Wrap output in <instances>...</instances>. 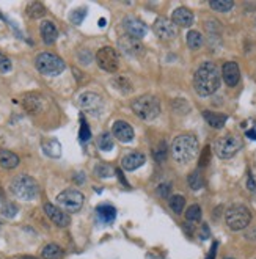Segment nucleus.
I'll use <instances>...</instances> for the list:
<instances>
[{
    "label": "nucleus",
    "mask_w": 256,
    "mask_h": 259,
    "mask_svg": "<svg viewBox=\"0 0 256 259\" xmlns=\"http://www.w3.org/2000/svg\"><path fill=\"white\" fill-rule=\"evenodd\" d=\"M194 88L201 98L212 96L220 88V72L212 61H205L200 64L194 76Z\"/></svg>",
    "instance_id": "nucleus-1"
},
{
    "label": "nucleus",
    "mask_w": 256,
    "mask_h": 259,
    "mask_svg": "<svg viewBox=\"0 0 256 259\" xmlns=\"http://www.w3.org/2000/svg\"><path fill=\"white\" fill-rule=\"evenodd\" d=\"M198 154V140L192 134L178 135L171 143V157L175 162L186 165L190 163Z\"/></svg>",
    "instance_id": "nucleus-2"
},
{
    "label": "nucleus",
    "mask_w": 256,
    "mask_h": 259,
    "mask_svg": "<svg viewBox=\"0 0 256 259\" xmlns=\"http://www.w3.org/2000/svg\"><path fill=\"white\" fill-rule=\"evenodd\" d=\"M131 108L143 121H153V119H156L160 115V103L159 99L153 95H143L134 99Z\"/></svg>",
    "instance_id": "nucleus-3"
},
{
    "label": "nucleus",
    "mask_w": 256,
    "mask_h": 259,
    "mask_svg": "<svg viewBox=\"0 0 256 259\" xmlns=\"http://www.w3.org/2000/svg\"><path fill=\"white\" fill-rule=\"evenodd\" d=\"M10 190L17 200L32 201V200H35L36 197H38L40 186L32 176H29V174H19V176H16L11 181Z\"/></svg>",
    "instance_id": "nucleus-4"
},
{
    "label": "nucleus",
    "mask_w": 256,
    "mask_h": 259,
    "mask_svg": "<svg viewBox=\"0 0 256 259\" xmlns=\"http://www.w3.org/2000/svg\"><path fill=\"white\" fill-rule=\"evenodd\" d=\"M35 66L38 69L43 76L48 77H57L65 71L66 64L63 61L58 55L51 53V52H43L40 55H36L35 58Z\"/></svg>",
    "instance_id": "nucleus-5"
},
{
    "label": "nucleus",
    "mask_w": 256,
    "mask_h": 259,
    "mask_svg": "<svg viewBox=\"0 0 256 259\" xmlns=\"http://www.w3.org/2000/svg\"><path fill=\"white\" fill-rule=\"evenodd\" d=\"M226 225L233 231H242L250 225L252 212L242 205H234L226 210L225 214Z\"/></svg>",
    "instance_id": "nucleus-6"
},
{
    "label": "nucleus",
    "mask_w": 256,
    "mask_h": 259,
    "mask_svg": "<svg viewBox=\"0 0 256 259\" xmlns=\"http://www.w3.org/2000/svg\"><path fill=\"white\" fill-rule=\"evenodd\" d=\"M242 150V140L237 135H225L217 138L214 143V153L218 159H231Z\"/></svg>",
    "instance_id": "nucleus-7"
},
{
    "label": "nucleus",
    "mask_w": 256,
    "mask_h": 259,
    "mask_svg": "<svg viewBox=\"0 0 256 259\" xmlns=\"http://www.w3.org/2000/svg\"><path fill=\"white\" fill-rule=\"evenodd\" d=\"M55 201L58 203V206L65 212L74 214V212H79L82 209V206H84L85 197H84V193L76 190V189H66L61 193H58Z\"/></svg>",
    "instance_id": "nucleus-8"
},
{
    "label": "nucleus",
    "mask_w": 256,
    "mask_h": 259,
    "mask_svg": "<svg viewBox=\"0 0 256 259\" xmlns=\"http://www.w3.org/2000/svg\"><path fill=\"white\" fill-rule=\"evenodd\" d=\"M96 63L98 66L105 71V72H115L120 66V57H118V52L113 48H101L96 52Z\"/></svg>",
    "instance_id": "nucleus-9"
},
{
    "label": "nucleus",
    "mask_w": 256,
    "mask_h": 259,
    "mask_svg": "<svg viewBox=\"0 0 256 259\" xmlns=\"http://www.w3.org/2000/svg\"><path fill=\"white\" fill-rule=\"evenodd\" d=\"M79 105L82 110H85L87 113L98 116L104 108V101L99 95L87 91V93H82L79 96Z\"/></svg>",
    "instance_id": "nucleus-10"
},
{
    "label": "nucleus",
    "mask_w": 256,
    "mask_h": 259,
    "mask_svg": "<svg viewBox=\"0 0 256 259\" xmlns=\"http://www.w3.org/2000/svg\"><path fill=\"white\" fill-rule=\"evenodd\" d=\"M153 29H154V33H156L162 41H171L175 40L178 35L176 25L173 24V21L168 19V17H159V19H156Z\"/></svg>",
    "instance_id": "nucleus-11"
},
{
    "label": "nucleus",
    "mask_w": 256,
    "mask_h": 259,
    "mask_svg": "<svg viewBox=\"0 0 256 259\" xmlns=\"http://www.w3.org/2000/svg\"><path fill=\"white\" fill-rule=\"evenodd\" d=\"M123 29L127 35L132 36V38H135V40H142L143 36L146 35V32H148L146 25L139 19V17H134V16L124 17L123 19Z\"/></svg>",
    "instance_id": "nucleus-12"
},
{
    "label": "nucleus",
    "mask_w": 256,
    "mask_h": 259,
    "mask_svg": "<svg viewBox=\"0 0 256 259\" xmlns=\"http://www.w3.org/2000/svg\"><path fill=\"white\" fill-rule=\"evenodd\" d=\"M44 212H46V215H48V218L52 221V223L60 226V228H66L71 223V218H69V215L66 214V212L58 206L51 205V203L44 205Z\"/></svg>",
    "instance_id": "nucleus-13"
},
{
    "label": "nucleus",
    "mask_w": 256,
    "mask_h": 259,
    "mask_svg": "<svg viewBox=\"0 0 256 259\" xmlns=\"http://www.w3.org/2000/svg\"><path fill=\"white\" fill-rule=\"evenodd\" d=\"M118 46H120V49L126 55H131V57H139V55L145 52V48L142 46L140 40H135L129 35H123L120 41H118Z\"/></svg>",
    "instance_id": "nucleus-14"
},
{
    "label": "nucleus",
    "mask_w": 256,
    "mask_h": 259,
    "mask_svg": "<svg viewBox=\"0 0 256 259\" xmlns=\"http://www.w3.org/2000/svg\"><path fill=\"white\" fill-rule=\"evenodd\" d=\"M222 77L228 87H236L241 80V69L234 61H226L222 68Z\"/></svg>",
    "instance_id": "nucleus-15"
},
{
    "label": "nucleus",
    "mask_w": 256,
    "mask_h": 259,
    "mask_svg": "<svg viewBox=\"0 0 256 259\" xmlns=\"http://www.w3.org/2000/svg\"><path fill=\"white\" fill-rule=\"evenodd\" d=\"M21 104H22V107H24V110L27 113L36 115L43 110V98L40 95H36V93H27V95L22 96Z\"/></svg>",
    "instance_id": "nucleus-16"
},
{
    "label": "nucleus",
    "mask_w": 256,
    "mask_h": 259,
    "mask_svg": "<svg viewBox=\"0 0 256 259\" xmlns=\"http://www.w3.org/2000/svg\"><path fill=\"white\" fill-rule=\"evenodd\" d=\"M112 132L115 135V138H118L120 142L123 143H129L132 138H134V129L132 126L127 123V121H115L113 127H112Z\"/></svg>",
    "instance_id": "nucleus-17"
},
{
    "label": "nucleus",
    "mask_w": 256,
    "mask_h": 259,
    "mask_svg": "<svg viewBox=\"0 0 256 259\" xmlns=\"http://www.w3.org/2000/svg\"><path fill=\"white\" fill-rule=\"evenodd\" d=\"M40 33H41L43 43L46 46H52L58 38V30L52 21H43L40 24Z\"/></svg>",
    "instance_id": "nucleus-18"
},
{
    "label": "nucleus",
    "mask_w": 256,
    "mask_h": 259,
    "mask_svg": "<svg viewBox=\"0 0 256 259\" xmlns=\"http://www.w3.org/2000/svg\"><path fill=\"white\" fill-rule=\"evenodd\" d=\"M171 21H173V24L179 25V27H190L192 24H194V13H192L189 8L179 6L173 11Z\"/></svg>",
    "instance_id": "nucleus-19"
},
{
    "label": "nucleus",
    "mask_w": 256,
    "mask_h": 259,
    "mask_svg": "<svg viewBox=\"0 0 256 259\" xmlns=\"http://www.w3.org/2000/svg\"><path fill=\"white\" fill-rule=\"evenodd\" d=\"M145 162H146L145 154H142V153H131V154H127L124 157L121 165H123V168L126 171H134V170H139Z\"/></svg>",
    "instance_id": "nucleus-20"
},
{
    "label": "nucleus",
    "mask_w": 256,
    "mask_h": 259,
    "mask_svg": "<svg viewBox=\"0 0 256 259\" xmlns=\"http://www.w3.org/2000/svg\"><path fill=\"white\" fill-rule=\"evenodd\" d=\"M203 118L206 119V123L214 127V129H222L226 124L228 116L223 113H215V112H209V110H205L203 112Z\"/></svg>",
    "instance_id": "nucleus-21"
},
{
    "label": "nucleus",
    "mask_w": 256,
    "mask_h": 259,
    "mask_svg": "<svg viewBox=\"0 0 256 259\" xmlns=\"http://www.w3.org/2000/svg\"><path fill=\"white\" fill-rule=\"evenodd\" d=\"M19 165V157H17L14 153L8 151V150H2L0 151V166L5 170H13Z\"/></svg>",
    "instance_id": "nucleus-22"
},
{
    "label": "nucleus",
    "mask_w": 256,
    "mask_h": 259,
    "mask_svg": "<svg viewBox=\"0 0 256 259\" xmlns=\"http://www.w3.org/2000/svg\"><path fill=\"white\" fill-rule=\"evenodd\" d=\"M110 83H112V87H113L116 91H120L121 95H129L131 91L134 90L131 80L127 79V77H124V76H116V77H113Z\"/></svg>",
    "instance_id": "nucleus-23"
},
{
    "label": "nucleus",
    "mask_w": 256,
    "mask_h": 259,
    "mask_svg": "<svg viewBox=\"0 0 256 259\" xmlns=\"http://www.w3.org/2000/svg\"><path fill=\"white\" fill-rule=\"evenodd\" d=\"M63 253H65L63 252V248L58 247L57 244H48L41 250V256L44 259H61Z\"/></svg>",
    "instance_id": "nucleus-24"
},
{
    "label": "nucleus",
    "mask_w": 256,
    "mask_h": 259,
    "mask_svg": "<svg viewBox=\"0 0 256 259\" xmlns=\"http://www.w3.org/2000/svg\"><path fill=\"white\" fill-rule=\"evenodd\" d=\"M96 212H98V217H99L101 220H102L104 223H110V221H113L115 217H116L115 207H113V206H108V205L99 206V207L96 209Z\"/></svg>",
    "instance_id": "nucleus-25"
},
{
    "label": "nucleus",
    "mask_w": 256,
    "mask_h": 259,
    "mask_svg": "<svg viewBox=\"0 0 256 259\" xmlns=\"http://www.w3.org/2000/svg\"><path fill=\"white\" fill-rule=\"evenodd\" d=\"M187 46L192 49V51H198L201 46L205 44V38H203V35H201L200 32L197 30H190L187 33Z\"/></svg>",
    "instance_id": "nucleus-26"
},
{
    "label": "nucleus",
    "mask_w": 256,
    "mask_h": 259,
    "mask_svg": "<svg viewBox=\"0 0 256 259\" xmlns=\"http://www.w3.org/2000/svg\"><path fill=\"white\" fill-rule=\"evenodd\" d=\"M27 16L30 19H41L43 16H46V6L40 2H32L27 5Z\"/></svg>",
    "instance_id": "nucleus-27"
},
{
    "label": "nucleus",
    "mask_w": 256,
    "mask_h": 259,
    "mask_svg": "<svg viewBox=\"0 0 256 259\" xmlns=\"http://www.w3.org/2000/svg\"><path fill=\"white\" fill-rule=\"evenodd\" d=\"M209 6L217 13H228L234 6V3L231 2V0H211V2H209Z\"/></svg>",
    "instance_id": "nucleus-28"
},
{
    "label": "nucleus",
    "mask_w": 256,
    "mask_h": 259,
    "mask_svg": "<svg viewBox=\"0 0 256 259\" xmlns=\"http://www.w3.org/2000/svg\"><path fill=\"white\" fill-rule=\"evenodd\" d=\"M167 155H168V148L165 145V142H160L157 146H154V150H153V157H154V160L162 163V162H165L167 160Z\"/></svg>",
    "instance_id": "nucleus-29"
},
{
    "label": "nucleus",
    "mask_w": 256,
    "mask_h": 259,
    "mask_svg": "<svg viewBox=\"0 0 256 259\" xmlns=\"http://www.w3.org/2000/svg\"><path fill=\"white\" fill-rule=\"evenodd\" d=\"M43 150L51 157H60V154H61V146L57 140H53V138L43 145Z\"/></svg>",
    "instance_id": "nucleus-30"
},
{
    "label": "nucleus",
    "mask_w": 256,
    "mask_h": 259,
    "mask_svg": "<svg viewBox=\"0 0 256 259\" xmlns=\"http://www.w3.org/2000/svg\"><path fill=\"white\" fill-rule=\"evenodd\" d=\"M168 205H170L171 210L175 212V214H181V212L184 210V206H186V198L182 195H173L168 201Z\"/></svg>",
    "instance_id": "nucleus-31"
},
{
    "label": "nucleus",
    "mask_w": 256,
    "mask_h": 259,
    "mask_svg": "<svg viewBox=\"0 0 256 259\" xmlns=\"http://www.w3.org/2000/svg\"><path fill=\"white\" fill-rule=\"evenodd\" d=\"M98 146H99L101 151H110L112 148H113V138H112V135L108 134V132L101 134L99 138H98Z\"/></svg>",
    "instance_id": "nucleus-32"
},
{
    "label": "nucleus",
    "mask_w": 256,
    "mask_h": 259,
    "mask_svg": "<svg viewBox=\"0 0 256 259\" xmlns=\"http://www.w3.org/2000/svg\"><path fill=\"white\" fill-rule=\"evenodd\" d=\"M189 186L192 190H200L201 187H203V178H201V174L198 170L192 171L190 176H189Z\"/></svg>",
    "instance_id": "nucleus-33"
},
{
    "label": "nucleus",
    "mask_w": 256,
    "mask_h": 259,
    "mask_svg": "<svg viewBox=\"0 0 256 259\" xmlns=\"http://www.w3.org/2000/svg\"><path fill=\"white\" fill-rule=\"evenodd\" d=\"M186 218L189 221H200L201 220V207L198 205H192L186 210Z\"/></svg>",
    "instance_id": "nucleus-34"
},
{
    "label": "nucleus",
    "mask_w": 256,
    "mask_h": 259,
    "mask_svg": "<svg viewBox=\"0 0 256 259\" xmlns=\"http://www.w3.org/2000/svg\"><path fill=\"white\" fill-rule=\"evenodd\" d=\"M95 173L98 174L99 178H110L112 173H113V170H112L108 165H105V163H99V165H96Z\"/></svg>",
    "instance_id": "nucleus-35"
},
{
    "label": "nucleus",
    "mask_w": 256,
    "mask_h": 259,
    "mask_svg": "<svg viewBox=\"0 0 256 259\" xmlns=\"http://www.w3.org/2000/svg\"><path fill=\"white\" fill-rule=\"evenodd\" d=\"M2 214L6 218H13L17 214V206L13 205V203H5V205L2 206Z\"/></svg>",
    "instance_id": "nucleus-36"
},
{
    "label": "nucleus",
    "mask_w": 256,
    "mask_h": 259,
    "mask_svg": "<svg viewBox=\"0 0 256 259\" xmlns=\"http://www.w3.org/2000/svg\"><path fill=\"white\" fill-rule=\"evenodd\" d=\"M79 138L82 143H87L90 138H91V132H90V127L85 123V119H82V126H80V132H79Z\"/></svg>",
    "instance_id": "nucleus-37"
},
{
    "label": "nucleus",
    "mask_w": 256,
    "mask_h": 259,
    "mask_svg": "<svg viewBox=\"0 0 256 259\" xmlns=\"http://www.w3.org/2000/svg\"><path fill=\"white\" fill-rule=\"evenodd\" d=\"M209 160H211V146H205L203 148V151H201V155H200V166H206L209 163Z\"/></svg>",
    "instance_id": "nucleus-38"
},
{
    "label": "nucleus",
    "mask_w": 256,
    "mask_h": 259,
    "mask_svg": "<svg viewBox=\"0 0 256 259\" xmlns=\"http://www.w3.org/2000/svg\"><path fill=\"white\" fill-rule=\"evenodd\" d=\"M11 69V60L0 52V72H8Z\"/></svg>",
    "instance_id": "nucleus-39"
},
{
    "label": "nucleus",
    "mask_w": 256,
    "mask_h": 259,
    "mask_svg": "<svg viewBox=\"0 0 256 259\" xmlns=\"http://www.w3.org/2000/svg\"><path fill=\"white\" fill-rule=\"evenodd\" d=\"M84 17H85V10H84V8H82V10H76L74 13H71L69 19H71V22H72V24L79 25L82 21H84Z\"/></svg>",
    "instance_id": "nucleus-40"
},
{
    "label": "nucleus",
    "mask_w": 256,
    "mask_h": 259,
    "mask_svg": "<svg viewBox=\"0 0 256 259\" xmlns=\"http://www.w3.org/2000/svg\"><path fill=\"white\" fill-rule=\"evenodd\" d=\"M170 192H171V184H168V182H163L157 187V195L162 198H168Z\"/></svg>",
    "instance_id": "nucleus-41"
},
{
    "label": "nucleus",
    "mask_w": 256,
    "mask_h": 259,
    "mask_svg": "<svg viewBox=\"0 0 256 259\" xmlns=\"http://www.w3.org/2000/svg\"><path fill=\"white\" fill-rule=\"evenodd\" d=\"M245 237L250 239V240H256V228H252L250 231H247L245 233Z\"/></svg>",
    "instance_id": "nucleus-42"
},
{
    "label": "nucleus",
    "mask_w": 256,
    "mask_h": 259,
    "mask_svg": "<svg viewBox=\"0 0 256 259\" xmlns=\"http://www.w3.org/2000/svg\"><path fill=\"white\" fill-rule=\"evenodd\" d=\"M215 250H217V242L212 244V248H211V252H209L206 259H215Z\"/></svg>",
    "instance_id": "nucleus-43"
},
{
    "label": "nucleus",
    "mask_w": 256,
    "mask_h": 259,
    "mask_svg": "<svg viewBox=\"0 0 256 259\" xmlns=\"http://www.w3.org/2000/svg\"><path fill=\"white\" fill-rule=\"evenodd\" d=\"M247 186H249L250 190H255V189H256V184H255V181H253V176H252V174L249 176V182H247Z\"/></svg>",
    "instance_id": "nucleus-44"
},
{
    "label": "nucleus",
    "mask_w": 256,
    "mask_h": 259,
    "mask_svg": "<svg viewBox=\"0 0 256 259\" xmlns=\"http://www.w3.org/2000/svg\"><path fill=\"white\" fill-rule=\"evenodd\" d=\"M116 174H118V179H120V181L124 184V186H127V182H126V179H124V176H123V173H121L120 170H118V171H116Z\"/></svg>",
    "instance_id": "nucleus-45"
},
{
    "label": "nucleus",
    "mask_w": 256,
    "mask_h": 259,
    "mask_svg": "<svg viewBox=\"0 0 256 259\" xmlns=\"http://www.w3.org/2000/svg\"><path fill=\"white\" fill-rule=\"evenodd\" d=\"M22 259H38V258H35V256H24Z\"/></svg>",
    "instance_id": "nucleus-46"
},
{
    "label": "nucleus",
    "mask_w": 256,
    "mask_h": 259,
    "mask_svg": "<svg viewBox=\"0 0 256 259\" xmlns=\"http://www.w3.org/2000/svg\"><path fill=\"white\" fill-rule=\"evenodd\" d=\"M225 259H234V258H225Z\"/></svg>",
    "instance_id": "nucleus-47"
},
{
    "label": "nucleus",
    "mask_w": 256,
    "mask_h": 259,
    "mask_svg": "<svg viewBox=\"0 0 256 259\" xmlns=\"http://www.w3.org/2000/svg\"><path fill=\"white\" fill-rule=\"evenodd\" d=\"M0 226H2V223H0Z\"/></svg>",
    "instance_id": "nucleus-48"
}]
</instances>
